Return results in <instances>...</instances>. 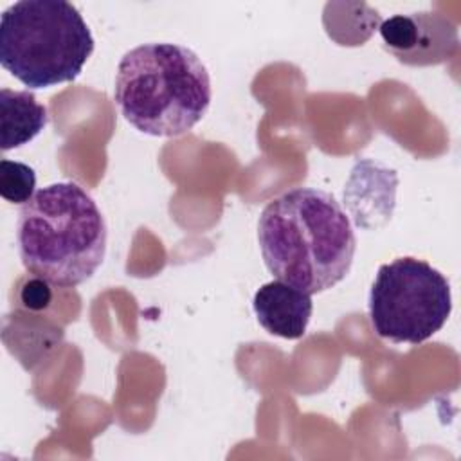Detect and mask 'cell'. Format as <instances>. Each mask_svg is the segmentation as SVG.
Masks as SVG:
<instances>
[{
    "mask_svg": "<svg viewBox=\"0 0 461 461\" xmlns=\"http://www.w3.org/2000/svg\"><path fill=\"white\" fill-rule=\"evenodd\" d=\"M258 241L267 268L306 294L340 283L353 263V225L337 198L317 187H294L265 205Z\"/></svg>",
    "mask_w": 461,
    "mask_h": 461,
    "instance_id": "obj_1",
    "label": "cell"
},
{
    "mask_svg": "<svg viewBox=\"0 0 461 461\" xmlns=\"http://www.w3.org/2000/svg\"><path fill=\"white\" fill-rule=\"evenodd\" d=\"M106 221L94 198L76 182L38 189L22 205L16 241L31 276L61 288L85 283L106 252Z\"/></svg>",
    "mask_w": 461,
    "mask_h": 461,
    "instance_id": "obj_2",
    "label": "cell"
},
{
    "mask_svg": "<svg viewBox=\"0 0 461 461\" xmlns=\"http://www.w3.org/2000/svg\"><path fill=\"white\" fill-rule=\"evenodd\" d=\"M211 77L196 52L176 43H142L117 67L113 99L122 117L153 137L187 133L211 104Z\"/></svg>",
    "mask_w": 461,
    "mask_h": 461,
    "instance_id": "obj_3",
    "label": "cell"
},
{
    "mask_svg": "<svg viewBox=\"0 0 461 461\" xmlns=\"http://www.w3.org/2000/svg\"><path fill=\"white\" fill-rule=\"evenodd\" d=\"M92 50L86 22L65 0H22L2 13L0 63L29 88L74 81Z\"/></svg>",
    "mask_w": 461,
    "mask_h": 461,
    "instance_id": "obj_4",
    "label": "cell"
},
{
    "mask_svg": "<svg viewBox=\"0 0 461 461\" xmlns=\"http://www.w3.org/2000/svg\"><path fill=\"white\" fill-rule=\"evenodd\" d=\"M367 303L378 337L420 344L447 322L452 312L450 283L427 261L405 256L378 268Z\"/></svg>",
    "mask_w": 461,
    "mask_h": 461,
    "instance_id": "obj_5",
    "label": "cell"
},
{
    "mask_svg": "<svg viewBox=\"0 0 461 461\" xmlns=\"http://www.w3.org/2000/svg\"><path fill=\"white\" fill-rule=\"evenodd\" d=\"M384 47L405 65H434L457 49L456 27L436 13L394 14L382 22Z\"/></svg>",
    "mask_w": 461,
    "mask_h": 461,
    "instance_id": "obj_6",
    "label": "cell"
},
{
    "mask_svg": "<svg viewBox=\"0 0 461 461\" xmlns=\"http://www.w3.org/2000/svg\"><path fill=\"white\" fill-rule=\"evenodd\" d=\"M252 308L270 335L295 340L306 333L313 303L310 294L277 279L258 288Z\"/></svg>",
    "mask_w": 461,
    "mask_h": 461,
    "instance_id": "obj_7",
    "label": "cell"
},
{
    "mask_svg": "<svg viewBox=\"0 0 461 461\" xmlns=\"http://www.w3.org/2000/svg\"><path fill=\"white\" fill-rule=\"evenodd\" d=\"M47 108L29 90H0V148L9 151L31 142L45 126Z\"/></svg>",
    "mask_w": 461,
    "mask_h": 461,
    "instance_id": "obj_8",
    "label": "cell"
},
{
    "mask_svg": "<svg viewBox=\"0 0 461 461\" xmlns=\"http://www.w3.org/2000/svg\"><path fill=\"white\" fill-rule=\"evenodd\" d=\"M36 187V173L29 164L2 158L0 160V194L9 203H27Z\"/></svg>",
    "mask_w": 461,
    "mask_h": 461,
    "instance_id": "obj_9",
    "label": "cell"
},
{
    "mask_svg": "<svg viewBox=\"0 0 461 461\" xmlns=\"http://www.w3.org/2000/svg\"><path fill=\"white\" fill-rule=\"evenodd\" d=\"M49 285L50 283H47L45 279H40V277L32 276L27 281V285L22 288V303L27 308H32V310H40V308L47 306L52 299Z\"/></svg>",
    "mask_w": 461,
    "mask_h": 461,
    "instance_id": "obj_10",
    "label": "cell"
}]
</instances>
